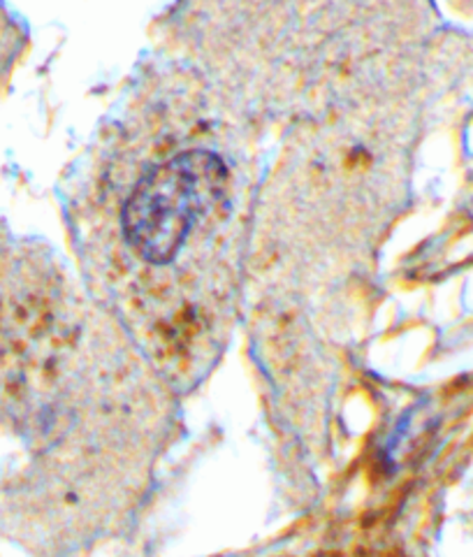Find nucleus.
<instances>
[{"mask_svg":"<svg viewBox=\"0 0 473 557\" xmlns=\"http://www.w3.org/2000/svg\"><path fill=\"white\" fill-rule=\"evenodd\" d=\"M225 188L227 170L212 151H184L155 165L124 207L128 244L147 263H172L190 231L219 207Z\"/></svg>","mask_w":473,"mask_h":557,"instance_id":"obj_1","label":"nucleus"},{"mask_svg":"<svg viewBox=\"0 0 473 557\" xmlns=\"http://www.w3.org/2000/svg\"><path fill=\"white\" fill-rule=\"evenodd\" d=\"M22 51V30L14 20H10L8 12L0 8V91L12 73L16 57Z\"/></svg>","mask_w":473,"mask_h":557,"instance_id":"obj_2","label":"nucleus"}]
</instances>
